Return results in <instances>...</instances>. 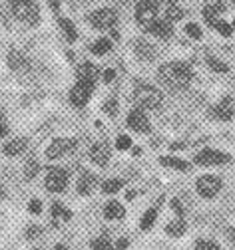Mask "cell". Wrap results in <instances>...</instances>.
I'll return each instance as SVG.
<instances>
[{"mask_svg":"<svg viewBox=\"0 0 235 250\" xmlns=\"http://www.w3.org/2000/svg\"><path fill=\"white\" fill-rule=\"evenodd\" d=\"M38 171H40V165L34 161V159H30L28 161V165H26V179H34L36 175H38Z\"/></svg>","mask_w":235,"mask_h":250,"instance_id":"f546056e","label":"cell"},{"mask_svg":"<svg viewBox=\"0 0 235 250\" xmlns=\"http://www.w3.org/2000/svg\"><path fill=\"white\" fill-rule=\"evenodd\" d=\"M116 147L120 151H126V149L132 147V139L128 135H120V137H118V141H116Z\"/></svg>","mask_w":235,"mask_h":250,"instance_id":"d6a6232c","label":"cell"},{"mask_svg":"<svg viewBox=\"0 0 235 250\" xmlns=\"http://www.w3.org/2000/svg\"><path fill=\"white\" fill-rule=\"evenodd\" d=\"M124 187V181H120V179H110V181H106L104 185H102V191L106 193V195H114V193H118Z\"/></svg>","mask_w":235,"mask_h":250,"instance_id":"603a6c76","label":"cell"},{"mask_svg":"<svg viewBox=\"0 0 235 250\" xmlns=\"http://www.w3.org/2000/svg\"><path fill=\"white\" fill-rule=\"evenodd\" d=\"M38 232H40V230H38V229H36V227H32V229H30V230H28V236H36V234H38Z\"/></svg>","mask_w":235,"mask_h":250,"instance_id":"60d3db41","label":"cell"},{"mask_svg":"<svg viewBox=\"0 0 235 250\" xmlns=\"http://www.w3.org/2000/svg\"><path fill=\"white\" fill-rule=\"evenodd\" d=\"M10 2H12V0H10Z\"/></svg>","mask_w":235,"mask_h":250,"instance_id":"681fc988","label":"cell"},{"mask_svg":"<svg viewBox=\"0 0 235 250\" xmlns=\"http://www.w3.org/2000/svg\"><path fill=\"white\" fill-rule=\"evenodd\" d=\"M12 12L18 20H22L26 24H36L38 16H40L34 0H12Z\"/></svg>","mask_w":235,"mask_h":250,"instance_id":"277c9868","label":"cell"},{"mask_svg":"<svg viewBox=\"0 0 235 250\" xmlns=\"http://www.w3.org/2000/svg\"><path fill=\"white\" fill-rule=\"evenodd\" d=\"M134 50L136 54L141 58V60H154L156 58V48L150 44V42H145V40H138L134 44Z\"/></svg>","mask_w":235,"mask_h":250,"instance_id":"9a60e30c","label":"cell"},{"mask_svg":"<svg viewBox=\"0 0 235 250\" xmlns=\"http://www.w3.org/2000/svg\"><path fill=\"white\" fill-rule=\"evenodd\" d=\"M156 218H158V210H156V208H150L148 212H145V214H143V218H141V223H140L141 230H150V229L154 227V223H156Z\"/></svg>","mask_w":235,"mask_h":250,"instance_id":"cb8c5ba5","label":"cell"},{"mask_svg":"<svg viewBox=\"0 0 235 250\" xmlns=\"http://www.w3.org/2000/svg\"><path fill=\"white\" fill-rule=\"evenodd\" d=\"M134 197H136V193H134V191H130V193H128V195H126V199H130V201H132V199H134Z\"/></svg>","mask_w":235,"mask_h":250,"instance_id":"7bdbcfd3","label":"cell"},{"mask_svg":"<svg viewBox=\"0 0 235 250\" xmlns=\"http://www.w3.org/2000/svg\"><path fill=\"white\" fill-rule=\"evenodd\" d=\"M74 147H76L74 139H54L50 143V147L46 149V157L48 159H58V157H62V155L70 153Z\"/></svg>","mask_w":235,"mask_h":250,"instance_id":"30bf717a","label":"cell"},{"mask_svg":"<svg viewBox=\"0 0 235 250\" xmlns=\"http://www.w3.org/2000/svg\"><path fill=\"white\" fill-rule=\"evenodd\" d=\"M171 208L175 210V214H180V216L186 214V205L182 203V199H173L171 201Z\"/></svg>","mask_w":235,"mask_h":250,"instance_id":"e575fe53","label":"cell"},{"mask_svg":"<svg viewBox=\"0 0 235 250\" xmlns=\"http://www.w3.org/2000/svg\"><path fill=\"white\" fill-rule=\"evenodd\" d=\"M231 28H233V30H235V20H233V26H231Z\"/></svg>","mask_w":235,"mask_h":250,"instance_id":"c3c4849f","label":"cell"},{"mask_svg":"<svg viewBox=\"0 0 235 250\" xmlns=\"http://www.w3.org/2000/svg\"><path fill=\"white\" fill-rule=\"evenodd\" d=\"M136 20L145 32H150L152 26L158 22V0H140V4L136 6Z\"/></svg>","mask_w":235,"mask_h":250,"instance_id":"3957f363","label":"cell"},{"mask_svg":"<svg viewBox=\"0 0 235 250\" xmlns=\"http://www.w3.org/2000/svg\"><path fill=\"white\" fill-rule=\"evenodd\" d=\"M28 210H30L32 214H40V212H42V203H40V201H36V199H34V201H30V205H28Z\"/></svg>","mask_w":235,"mask_h":250,"instance_id":"d590c367","label":"cell"},{"mask_svg":"<svg viewBox=\"0 0 235 250\" xmlns=\"http://www.w3.org/2000/svg\"><path fill=\"white\" fill-rule=\"evenodd\" d=\"M208 64H210V68H212L213 72H217V74H225V72H229V66L223 64V62L217 60V58H208Z\"/></svg>","mask_w":235,"mask_h":250,"instance_id":"83f0119b","label":"cell"},{"mask_svg":"<svg viewBox=\"0 0 235 250\" xmlns=\"http://www.w3.org/2000/svg\"><path fill=\"white\" fill-rule=\"evenodd\" d=\"M50 6H52L54 10H58V0H50Z\"/></svg>","mask_w":235,"mask_h":250,"instance_id":"b9f144b4","label":"cell"},{"mask_svg":"<svg viewBox=\"0 0 235 250\" xmlns=\"http://www.w3.org/2000/svg\"><path fill=\"white\" fill-rule=\"evenodd\" d=\"M150 32H152V34H156L158 38L167 40V38L171 36V22H169V20H158V22L152 26Z\"/></svg>","mask_w":235,"mask_h":250,"instance_id":"e0dca14e","label":"cell"},{"mask_svg":"<svg viewBox=\"0 0 235 250\" xmlns=\"http://www.w3.org/2000/svg\"><path fill=\"white\" fill-rule=\"evenodd\" d=\"M56 250H64V246H62V244H58V246H56Z\"/></svg>","mask_w":235,"mask_h":250,"instance_id":"7dc6e473","label":"cell"},{"mask_svg":"<svg viewBox=\"0 0 235 250\" xmlns=\"http://www.w3.org/2000/svg\"><path fill=\"white\" fill-rule=\"evenodd\" d=\"M128 125H130L134 131H138V133H148V131H150V121H148V117L143 115L141 109L130 111V115H128Z\"/></svg>","mask_w":235,"mask_h":250,"instance_id":"8fae6325","label":"cell"},{"mask_svg":"<svg viewBox=\"0 0 235 250\" xmlns=\"http://www.w3.org/2000/svg\"><path fill=\"white\" fill-rule=\"evenodd\" d=\"M195 250H221V248L215 242H212V240H197Z\"/></svg>","mask_w":235,"mask_h":250,"instance_id":"4dcf8cb0","label":"cell"},{"mask_svg":"<svg viewBox=\"0 0 235 250\" xmlns=\"http://www.w3.org/2000/svg\"><path fill=\"white\" fill-rule=\"evenodd\" d=\"M94 185H96V177L94 175H90V173L82 175V179L78 181V193L80 195H90L92 189H94Z\"/></svg>","mask_w":235,"mask_h":250,"instance_id":"ac0fdd59","label":"cell"},{"mask_svg":"<svg viewBox=\"0 0 235 250\" xmlns=\"http://www.w3.org/2000/svg\"><path fill=\"white\" fill-rule=\"evenodd\" d=\"M92 248H94V250H114L112 244L108 242V238H96V240L92 242Z\"/></svg>","mask_w":235,"mask_h":250,"instance_id":"1f68e13d","label":"cell"},{"mask_svg":"<svg viewBox=\"0 0 235 250\" xmlns=\"http://www.w3.org/2000/svg\"><path fill=\"white\" fill-rule=\"evenodd\" d=\"M215 30H217V32L221 34V36H225V38H229L231 34H233V28L227 24V22H221V20H215L213 24H212Z\"/></svg>","mask_w":235,"mask_h":250,"instance_id":"f1b7e54d","label":"cell"},{"mask_svg":"<svg viewBox=\"0 0 235 250\" xmlns=\"http://www.w3.org/2000/svg\"><path fill=\"white\" fill-rule=\"evenodd\" d=\"M186 32H188V36H191V38H195V40L201 38V28H199L197 24H188V26H186Z\"/></svg>","mask_w":235,"mask_h":250,"instance_id":"836d02e7","label":"cell"},{"mask_svg":"<svg viewBox=\"0 0 235 250\" xmlns=\"http://www.w3.org/2000/svg\"><path fill=\"white\" fill-rule=\"evenodd\" d=\"M160 80L162 83H165L169 89H184L189 85L191 82V70L189 66L182 64V62H171V64H165L160 68Z\"/></svg>","mask_w":235,"mask_h":250,"instance_id":"6da1fadb","label":"cell"},{"mask_svg":"<svg viewBox=\"0 0 235 250\" xmlns=\"http://www.w3.org/2000/svg\"><path fill=\"white\" fill-rule=\"evenodd\" d=\"M165 2H167V4H175V2H178V0H165Z\"/></svg>","mask_w":235,"mask_h":250,"instance_id":"f6af8a7d","label":"cell"},{"mask_svg":"<svg viewBox=\"0 0 235 250\" xmlns=\"http://www.w3.org/2000/svg\"><path fill=\"white\" fill-rule=\"evenodd\" d=\"M68 185V173L64 169H50L46 177V189L52 193H60Z\"/></svg>","mask_w":235,"mask_h":250,"instance_id":"9c48e42d","label":"cell"},{"mask_svg":"<svg viewBox=\"0 0 235 250\" xmlns=\"http://www.w3.org/2000/svg\"><path fill=\"white\" fill-rule=\"evenodd\" d=\"M231 157L221 151H215V149H203L195 155V163L197 165H205V167H212V165H225L229 163Z\"/></svg>","mask_w":235,"mask_h":250,"instance_id":"5b68a950","label":"cell"},{"mask_svg":"<svg viewBox=\"0 0 235 250\" xmlns=\"http://www.w3.org/2000/svg\"><path fill=\"white\" fill-rule=\"evenodd\" d=\"M4 197V189H2V187H0V199H2Z\"/></svg>","mask_w":235,"mask_h":250,"instance_id":"bcb514c9","label":"cell"},{"mask_svg":"<svg viewBox=\"0 0 235 250\" xmlns=\"http://www.w3.org/2000/svg\"><path fill=\"white\" fill-rule=\"evenodd\" d=\"M90 157L94 163H98L100 167H104L110 159V147L106 143H96L92 149H90Z\"/></svg>","mask_w":235,"mask_h":250,"instance_id":"4fadbf2b","label":"cell"},{"mask_svg":"<svg viewBox=\"0 0 235 250\" xmlns=\"http://www.w3.org/2000/svg\"><path fill=\"white\" fill-rule=\"evenodd\" d=\"M60 26H62V30H64L66 38H68L70 42H74V40H76V28H74V24H72L68 18H62V20H60Z\"/></svg>","mask_w":235,"mask_h":250,"instance_id":"4316f807","label":"cell"},{"mask_svg":"<svg viewBox=\"0 0 235 250\" xmlns=\"http://www.w3.org/2000/svg\"><path fill=\"white\" fill-rule=\"evenodd\" d=\"M104 109H106L108 113H112V115H114V113L118 111V102H116V100H110V102L104 105Z\"/></svg>","mask_w":235,"mask_h":250,"instance_id":"8d00e7d4","label":"cell"},{"mask_svg":"<svg viewBox=\"0 0 235 250\" xmlns=\"http://www.w3.org/2000/svg\"><path fill=\"white\" fill-rule=\"evenodd\" d=\"M212 117L219 119V121H229L233 117V100L231 98H223L215 107H212Z\"/></svg>","mask_w":235,"mask_h":250,"instance_id":"7c38bea8","label":"cell"},{"mask_svg":"<svg viewBox=\"0 0 235 250\" xmlns=\"http://www.w3.org/2000/svg\"><path fill=\"white\" fill-rule=\"evenodd\" d=\"M104 214H106V218H122L124 216V207L118 203V201H110L106 205Z\"/></svg>","mask_w":235,"mask_h":250,"instance_id":"44dd1931","label":"cell"},{"mask_svg":"<svg viewBox=\"0 0 235 250\" xmlns=\"http://www.w3.org/2000/svg\"><path fill=\"white\" fill-rule=\"evenodd\" d=\"M162 91L152 85H138L134 89V104L140 109H156L162 105Z\"/></svg>","mask_w":235,"mask_h":250,"instance_id":"7a4b0ae2","label":"cell"},{"mask_svg":"<svg viewBox=\"0 0 235 250\" xmlns=\"http://www.w3.org/2000/svg\"><path fill=\"white\" fill-rule=\"evenodd\" d=\"M165 232L169 236H182L186 232V223L182 221V218H178V221H171L167 227H165Z\"/></svg>","mask_w":235,"mask_h":250,"instance_id":"7402d4cb","label":"cell"},{"mask_svg":"<svg viewBox=\"0 0 235 250\" xmlns=\"http://www.w3.org/2000/svg\"><path fill=\"white\" fill-rule=\"evenodd\" d=\"M26 145H28V141L22 139V137L12 139V141H8V143L4 145V153H6V155H20V153L26 149Z\"/></svg>","mask_w":235,"mask_h":250,"instance_id":"d6986e66","label":"cell"},{"mask_svg":"<svg viewBox=\"0 0 235 250\" xmlns=\"http://www.w3.org/2000/svg\"><path fill=\"white\" fill-rule=\"evenodd\" d=\"M112 50V42L108 40V38H102V40H98L94 46H92V52L96 54V56H104V54H108Z\"/></svg>","mask_w":235,"mask_h":250,"instance_id":"d4e9b609","label":"cell"},{"mask_svg":"<svg viewBox=\"0 0 235 250\" xmlns=\"http://www.w3.org/2000/svg\"><path fill=\"white\" fill-rule=\"evenodd\" d=\"M160 163L164 167H171V169H178V171H188L189 163L184 159H175V157H160Z\"/></svg>","mask_w":235,"mask_h":250,"instance_id":"ffe728a7","label":"cell"},{"mask_svg":"<svg viewBox=\"0 0 235 250\" xmlns=\"http://www.w3.org/2000/svg\"><path fill=\"white\" fill-rule=\"evenodd\" d=\"M114 78H116V72H114V70H106V72H104V80H106L108 83H110Z\"/></svg>","mask_w":235,"mask_h":250,"instance_id":"f35d334b","label":"cell"},{"mask_svg":"<svg viewBox=\"0 0 235 250\" xmlns=\"http://www.w3.org/2000/svg\"><path fill=\"white\" fill-rule=\"evenodd\" d=\"M165 16H167V20H169V22H173V20H182V18L186 16V12H184L180 6L169 4V6H167V10H165Z\"/></svg>","mask_w":235,"mask_h":250,"instance_id":"484cf974","label":"cell"},{"mask_svg":"<svg viewBox=\"0 0 235 250\" xmlns=\"http://www.w3.org/2000/svg\"><path fill=\"white\" fill-rule=\"evenodd\" d=\"M8 133V125H6V121H4V117L0 115V137H4Z\"/></svg>","mask_w":235,"mask_h":250,"instance_id":"74e56055","label":"cell"},{"mask_svg":"<svg viewBox=\"0 0 235 250\" xmlns=\"http://www.w3.org/2000/svg\"><path fill=\"white\" fill-rule=\"evenodd\" d=\"M221 189V179L215 175H203L197 179V191L205 199H213Z\"/></svg>","mask_w":235,"mask_h":250,"instance_id":"52a82bcc","label":"cell"},{"mask_svg":"<svg viewBox=\"0 0 235 250\" xmlns=\"http://www.w3.org/2000/svg\"><path fill=\"white\" fill-rule=\"evenodd\" d=\"M231 240H233V244H235V229L231 230Z\"/></svg>","mask_w":235,"mask_h":250,"instance_id":"ee69618b","label":"cell"},{"mask_svg":"<svg viewBox=\"0 0 235 250\" xmlns=\"http://www.w3.org/2000/svg\"><path fill=\"white\" fill-rule=\"evenodd\" d=\"M223 12V4H221V0H210L208 4H205V8H203V16H205V20H208V24L212 26L215 20H217V16Z\"/></svg>","mask_w":235,"mask_h":250,"instance_id":"5bb4252c","label":"cell"},{"mask_svg":"<svg viewBox=\"0 0 235 250\" xmlns=\"http://www.w3.org/2000/svg\"><path fill=\"white\" fill-rule=\"evenodd\" d=\"M78 78L84 80V82L96 83V80H98V68L94 64H88V62H86V64H82L80 70H78Z\"/></svg>","mask_w":235,"mask_h":250,"instance_id":"2e32d148","label":"cell"},{"mask_svg":"<svg viewBox=\"0 0 235 250\" xmlns=\"http://www.w3.org/2000/svg\"><path fill=\"white\" fill-rule=\"evenodd\" d=\"M116 20H118V14H116V10H112V8H100V10H96V12L90 14V22H92V26L98 28V30L112 28V26L116 24Z\"/></svg>","mask_w":235,"mask_h":250,"instance_id":"ba28073f","label":"cell"},{"mask_svg":"<svg viewBox=\"0 0 235 250\" xmlns=\"http://www.w3.org/2000/svg\"><path fill=\"white\" fill-rule=\"evenodd\" d=\"M126 246H128V238H120V240H118V250H126Z\"/></svg>","mask_w":235,"mask_h":250,"instance_id":"ab89813d","label":"cell"},{"mask_svg":"<svg viewBox=\"0 0 235 250\" xmlns=\"http://www.w3.org/2000/svg\"><path fill=\"white\" fill-rule=\"evenodd\" d=\"M92 91H94V83H92V82L80 80V82L72 87V91H70V102H72L76 107H84V105L88 104V100H90Z\"/></svg>","mask_w":235,"mask_h":250,"instance_id":"8992f818","label":"cell"}]
</instances>
